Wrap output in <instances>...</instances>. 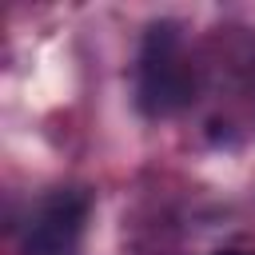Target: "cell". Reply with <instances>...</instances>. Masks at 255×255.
<instances>
[{
	"instance_id": "6da1fadb",
	"label": "cell",
	"mask_w": 255,
	"mask_h": 255,
	"mask_svg": "<svg viewBox=\"0 0 255 255\" xmlns=\"http://www.w3.org/2000/svg\"><path fill=\"white\" fill-rule=\"evenodd\" d=\"M195 80L183 60L179 28L171 20H159L147 28L139 48V108L147 116H171L191 104Z\"/></svg>"
},
{
	"instance_id": "7a4b0ae2",
	"label": "cell",
	"mask_w": 255,
	"mask_h": 255,
	"mask_svg": "<svg viewBox=\"0 0 255 255\" xmlns=\"http://www.w3.org/2000/svg\"><path fill=\"white\" fill-rule=\"evenodd\" d=\"M84 211H88V199L80 191H56L36 211L28 239H24V255H76Z\"/></svg>"
},
{
	"instance_id": "3957f363",
	"label": "cell",
	"mask_w": 255,
	"mask_h": 255,
	"mask_svg": "<svg viewBox=\"0 0 255 255\" xmlns=\"http://www.w3.org/2000/svg\"><path fill=\"white\" fill-rule=\"evenodd\" d=\"M219 255H243V251H219Z\"/></svg>"
}]
</instances>
